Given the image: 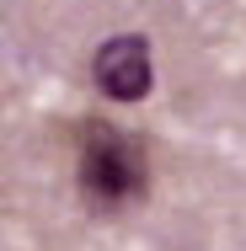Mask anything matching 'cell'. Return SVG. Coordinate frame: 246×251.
Here are the masks:
<instances>
[{
	"mask_svg": "<svg viewBox=\"0 0 246 251\" xmlns=\"http://www.w3.org/2000/svg\"><path fill=\"white\" fill-rule=\"evenodd\" d=\"M91 80L102 97L112 101H145L155 86V64H150V43L139 32H118L91 53Z\"/></svg>",
	"mask_w": 246,
	"mask_h": 251,
	"instance_id": "7a4b0ae2",
	"label": "cell"
},
{
	"mask_svg": "<svg viewBox=\"0 0 246 251\" xmlns=\"http://www.w3.org/2000/svg\"><path fill=\"white\" fill-rule=\"evenodd\" d=\"M75 187L81 198L112 214V208H134L150 187V155L139 134H123L107 118H86L81 139H75Z\"/></svg>",
	"mask_w": 246,
	"mask_h": 251,
	"instance_id": "6da1fadb",
	"label": "cell"
}]
</instances>
